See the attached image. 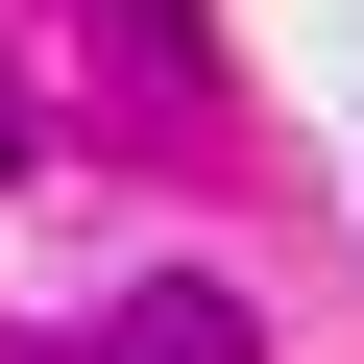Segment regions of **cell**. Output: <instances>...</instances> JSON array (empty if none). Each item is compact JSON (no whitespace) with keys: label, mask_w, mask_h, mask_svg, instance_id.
Wrapping results in <instances>:
<instances>
[{"label":"cell","mask_w":364,"mask_h":364,"mask_svg":"<svg viewBox=\"0 0 364 364\" xmlns=\"http://www.w3.org/2000/svg\"><path fill=\"white\" fill-rule=\"evenodd\" d=\"M122 364H243V316H219V291H146V316H122Z\"/></svg>","instance_id":"1"}]
</instances>
